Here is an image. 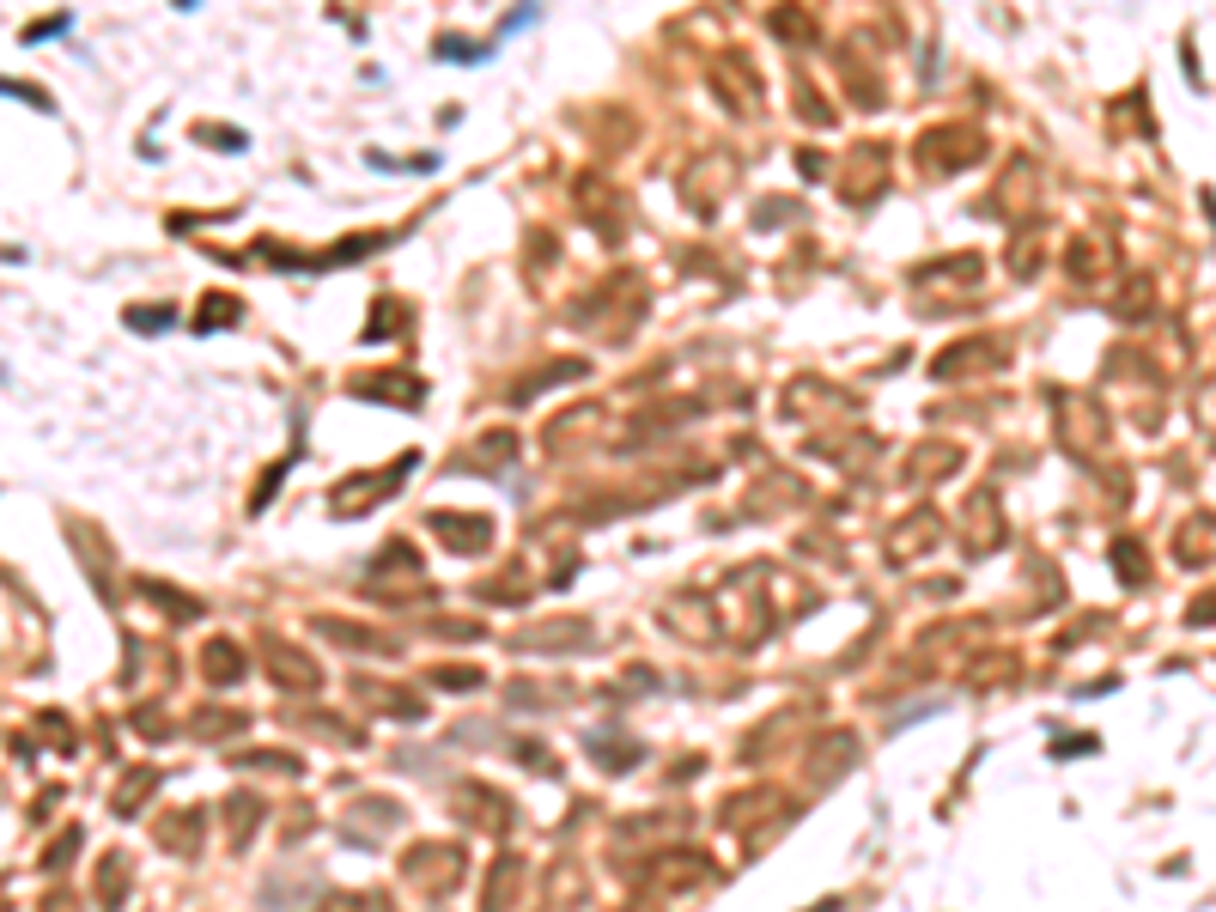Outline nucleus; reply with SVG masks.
<instances>
[{"instance_id":"4","label":"nucleus","mask_w":1216,"mask_h":912,"mask_svg":"<svg viewBox=\"0 0 1216 912\" xmlns=\"http://www.w3.org/2000/svg\"><path fill=\"white\" fill-rule=\"evenodd\" d=\"M128 323H134V329H159V323H171V311H134Z\"/></svg>"},{"instance_id":"1","label":"nucleus","mask_w":1216,"mask_h":912,"mask_svg":"<svg viewBox=\"0 0 1216 912\" xmlns=\"http://www.w3.org/2000/svg\"><path fill=\"white\" fill-rule=\"evenodd\" d=\"M402 870L426 888H450V882H463V846H414Z\"/></svg>"},{"instance_id":"3","label":"nucleus","mask_w":1216,"mask_h":912,"mask_svg":"<svg viewBox=\"0 0 1216 912\" xmlns=\"http://www.w3.org/2000/svg\"><path fill=\"white\" fill-rule=\"evenodd\" d=\"M207 675H213V681H238V675H244V657H238L232 645H213V651H207Z\"/></svg>"},{"instance_id":"2","label":"nucleus","mask_w":1216,"mask_h":912,"mask_svg":"<svg viewBox=\"0 0 1216 912\" xmlns=\"http://www.w3.org/2000/svg\"><path fill=\"white\" fill-rule=\"evenodd\" d=\"M262 663L286 681V688H323V675H317V663L304 657V651H292V645H280V639H268V651H262Z\"/></svg>"}]
</instances>
